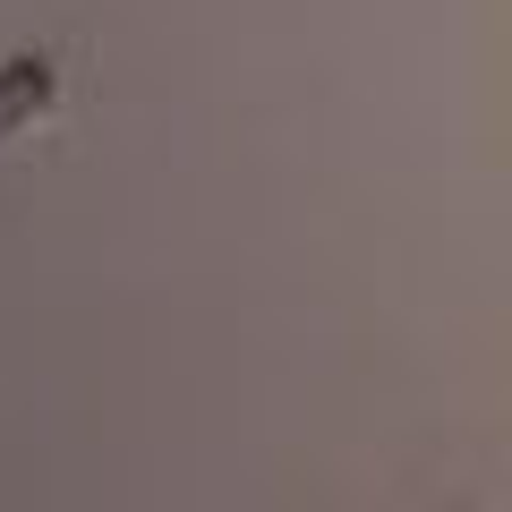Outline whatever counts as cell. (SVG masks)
<instances>
[{
    "label": "cell",
    "instance_id": "6da1fadb",
    "mask_svg": "<svg viewBox=\"0 0 512 512\" xmlns=\"http://www.w3.org/2000/svg\"><path fill=\"white\" fill-rule=\"evenodd\" d=\"M60 103V52L52 43H26V52L0 60V146L9 137H35V120Z\"/></svg>",
    "mask_w": 512,
    "mask_h": 512
}]
</instances>
